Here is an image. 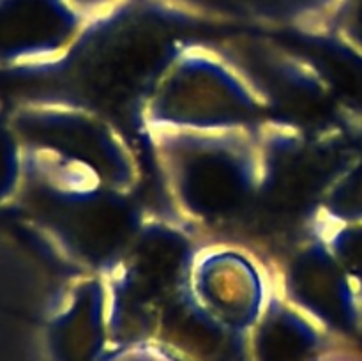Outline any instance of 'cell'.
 Segmentation results:
<instances>
[{
    "label": "cell",
    "mask_w": 362,
    "mask_h": 361,
    "mask_svg": "<svg viewBox=\"0 0 362 361\" xmlns=\"http://www.w3.org/2000/svg\"><path fill=\"white\" fill-rule=\"evenodd\" d=\"M237 7L262 16L296 18L332 13L338 0H228Z\"/></svg>",
    "instance_id": "1"
},
{
    "label": "cell",
    "mask_w": 362,
    "mask_h": 361,
    "mask_svg": "<svg viewBox=\"0 0 362 361\" xmlns=\"http://www.w3.org/2000/svg\"><path fill=\"white\" fill-rule=\"evenodd\" d=\"M350 262H352L354 269L362 276V236L352 241V248H350Z\"/></svg>",
    "instance_id": "5"
},
{
    "label": "cell",
    "mask_w": 362,
    "mask_h": 361,
    "mask_svg": "<svg viewBox=\"0 0 362 361\" xmlns=\"http://www.w3.org/2000/svg\"><path fill=\"white\" fill-rule=\"evenodd\" d=\"M14 179V151L7 134L0 130V198L7 193Z\"/></svg>",
    "instance_id": "3"
},
{
    "label": "cell",
    "mask_w": 362,
    "mask_h": 361,
    "mask_svg": "<svg viewBox=\"0 0 362 361\" xmlns=\"http://www.w3.org/2000/svg\"><path fill=\"white\" fill-rule=\"evenodd\" d=\"M81 14L95 13V11H112L124 4L126 0H71Z\"/></svg>",
    "instance_id": "4"
},
{
    "label": "cell",
    "mask_w": 362,
    "mask_h": 361,
    "mask_svg": "<svg viewBox=\"0 0 362 361\" xmlns=\"http://www.w3.org/2000/svg\"><path fill=\"white\" fill-rule=\"evenodd\" d=\"M332 14L343 32L362 46V0H338Z\"/></svg>",
    "instance_id": "2"
}]
</instances>
